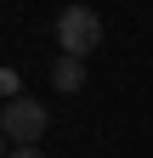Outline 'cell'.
I'll use <instances>...</instances> for the list:
<instances>
[{
    "mask_svg": "<svg viewBox=\"0 0 153 158\" xmlns=\"http://www.w3.org/2000/svg\"><path fill=\"white\" fill-rule=\"evenodd\" d=\"M57 45H63V56H85L102 45V17L91 11V6H68L63 17H57Z\"/></svg>",
    "mask_w": 153,
    "mask_h": 158,
    "instance_id": "1",
    "label": "cell"
},
{
    "mask_svg": "<svg viewBox=\"0 0 153 158\" xmlns=\"http://www.w3.org/2000/svg\"><path fill=\"white\" fill-rule=\"evenodd\" d=\"M0 135H6L11 147H40V135H46V113L34 96H17V102L0 107Z\"/></svg>",
    "mask_w": 153,
    "mask_h": 158,
    "instance_id": "2",
    "label": "cell"
},
{
    "mask_svg": "<svg viewBox=\"0 0 153 158\" xmlns=\"http://www.w3.org/2000/svg\"><path fill=\"white\" fill-rule=\"evenodd\" d=\"M51 85L63 90V96H74V90L85 85V62H80V56H57V62H51Z\"/></svg>",
    "mask_w": 153,
    "mask_h": 158,
    "instance_id": "3",
    "label": "cell"
},
{
    "mask_svg": "<svg viewBox=\"0 0 153 158\" xmlns=\"http://www.w3.org/2000/svg\"><path fill=\"white\" fill-rule=\"evenodd\" d=\"M23 96V79H17V68H0V102H17Z\"/></svg>",
    "mask_w": 153,
    "mask_h": 158,
    "instance_id": "4",
    "label": "cell"
},
{
    "mask_svg": "<svg viewBox=\"0 0 153 158\" xmlns=\"http://www.w3.org/2000/svg\"><path fill=\"white\" fill-rule=\"evenodd\" d=\"M6 158H40V147H11Z\"/></svg>",
    "mask_w": 153,
    "mask_h": 158,
    "instance_id": "5",
    "label": "cell"
},
{
    "mask_svg": "<svg viewBox=\"0 0 153 158\" xmlns=\"http://www.w3.org/2000/svg\"><path fill=\"white\" fill-rule=\"evenodd\" d=\"M6 152H11V147H6V135H0V158H6Z\"/></svg>",
    "mask_w": 153,
    "mask_h": 158,
    "instance_id": "6",
    "label": "cell"
}]
</instances>
